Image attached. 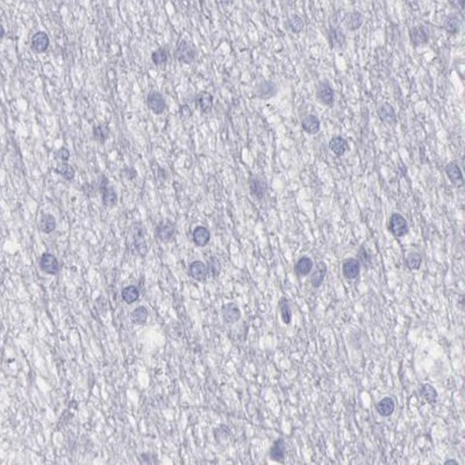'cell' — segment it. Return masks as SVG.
I'll return each mask as SVG.
<instances>
[{
	"label": "cell",
	"instance_id": "26",
	"mask_svg": "<svg viewBox=\"0 0 465 465\" xmlns=\"http://www.w3.org/2000/svg\"><path fill=\"white\" fill-rule=\"evenodd\" d=\"M329 148L337 156H342L349 149L348 142L342 136H334L329 141Z\"/></svg>",
	"mask_w": 465,
	"mask_h": 465
},
{
	"label": "cell",
	"instance_id": "44",
	"mask_svg": "<svg viewBox=\"0 0 465 465\" xmlns=\"http://www.w3.org/2000/svg\"><path fill=\"white\" fill-rule=\"evenodd\" d=\"M4 34H5L4 27H2V25H0V40H1L2 37H4Z\"/></svg>",
	"mask_w": 465,
	"mask_h": 465
},
{
	"label": "cell",
	"instance_id": "28",
	"mask_svg": "<svg viewBox=\"0 0 465 465\" xmlns=\"http://www.w3.org/2000/svg\"><path fill=\"white\" fill-rule=\"evenodd\" d=\"M279 312L280 318H282L283 322L286 324H290L292 321V311L290 307V302L286 298H282L279 301Z\"/></svg>",
	"mask_w": 465,
	"mask_h": 465
},
{
	"label": "cell",
	"instance_id": "29",
	"mask_svg": "<svg viewBox=\"0 0 465 465\" xmlns=\"http://www.w3.org/2000/svg\"><path fill=\"white\" fill-rule=\"evenodd\" d=\"M197 101H198V105H199L200 110H202V112L208 113L209 111L212 110L213 97L211 93H208V92H202V93L198 95V100Z\"/></svg>",
	"mask_w": 465,
	"mask_h": 465
},
{
	"label": "cell",
	"instance_id": "16",
	"mask_svg": "<svg viewBox=\"0 0 465 465\" xmlns=\"http://www.w3.org/2000/svg\"><path fill=\"white\" fill-rule=\"evenodd\" d=\"M192 238L196 246L205 247L208 244L209 240H211V232H209V231L206 227H203V226H198V227L194 228L192 232Z\"/></svg>",
	"mask_w": 465,
	"mask_h": 465
},
{
	"label": "cell",
	"instance_id": "37",
	"mask_svg": "<svg viewBox=\"0 0 465 465\" xmlns=\"http://www.w3.org/2000/svg\"><path fill=\"white\" fill-rule=\"evenodd\" d=\"M108 134H110V129H108L107 125H100L93 128V136L98 142L104 143L106 141Z\"/></svg>",
	"mask_w": 465,
	"mask_h": 465
},
{
	"label": "cell",
	"instance_id": "41",
	"mask_svg": "<svg viewBox=\"0 0 465 465\" xmlns=\"http://www.w3.org/2000/svg\"><path fill=\"white\" fill-rule=\"evenodd\" d=\"M57 157L60 158L62 161L66 162L70 158V151L66 148H60L58 151H57Z\"/></svg>",
	"mask_w": 465,
	"mask_h": 465
},
{
	"label": "cell",
	"instance_id": "38",
	"mask_svg": "<svg viewBox=\"0 0 465 465\" xmlns=\"http://www.w3.org/2000/svg\"><path fill=\"white\" fill-rule=\"evenodd\" d=\"M288 25L293 33H300L302 28H304V21H302V19L298 17V15H292V17L289 19Z\"/></svg>",
	"mask_w": 465,
	"mask_h": 465
},
{
	"label": "cell",
	"instance_id": "43",
	"mask_svg": "<svg viewBox=\"0 0 465 465\" xmlns=\"http://www.w3.org/2000/svg\"><path fill=\"white\" fill-rule=\"evenodd\" d=\"M444 465H460V464H458V462L456 460H448V461H445Z\"/></svg>",
	"mask_w": 465,
	"mask_h": 465
},
{
	"label": "cell",
	"instance_id": "5",
	"mask_svg": "<svg viewBox=\"0 0 465 465\" xmlns=\"http://www.w3.org/2000/svg\"><path fill=\"white\" fill-rule=\"evenodd\" d=\"M176 227L170 220H164L156 227V237L162 242H169L174 237Z\"/></svg>",
	"mask_w": 465,
	"mask_h": 465
},
{
	"label": "cell",
	"instance_id": "33",
	"mask_svg": "<svg viewBox=\"0 0 465 465\" xmlns=\"http://www.w3.org/2000/svg\"><path fill=\"white\" fill-rule=\"evenodd\" d=\"M405 263L406 266L408 267L409 270H418L420 269L422 263V257L421 255L418 253H410L406 256L405 259Z\"/></svg>",
	"mask_w": 465,
	"mask_h": 465
},
{
	"label": "cell",
	"instance_id": "13",
	"mask_svg": "<svg viewBox=\"0 0 465 465\" xmlns=\"http://www.w3.org/2000/svg\"><path fill=\"white\" fill-rule=\"evenodd\" d=\"M269 455L272 461L278 462V463H284L286 456V444L284 438L279 437L278 439H276L275 443L272 444L271 449H270Z\"/></svg>",
	"mask_w": 465,
	"mask_h": 465
},
{
	"label": "cell",
	"instance_id": "7",
	"mask_svg": "<svg viewBox=\"0 0 465 465\" xmlns=\"http://www.w3.org/2000/svg\"><path fill=\"white\" fill-rule=\"evenodd\" d=\"M361 263L356 259H347L342 264V273L347 279L352 280L357 278L361 272Z\"/></svg>",
	"mask_w": 465,
	"mask_h": 465
},
{
	"label": "cell",
	"instance_id": "35",
	"mask_svg": "<svg viewBox=\"0 0 465 465\" xmlns=\"http://www.w3.org/2000/svg\"><path fill=\"white\" fill-rule=\"evenodd\" d=\"M151 59L156 65H158V66L165 65L168 62V50L165 49L164 47L160 48V49H157L156 52L152 53Z\"/></svg>",
	"mask_w": 465,
	"mask_h": 465
},
{
	"label": "cell",
	"instance_id": "36",
	"mask_svg": "<svg viewBox=\"0 0 465 465\" xmlns=\"http://www.w3.org/2000/svg\"><path fill=\"white\" fill-rule=\"evenodd\" d=\"M57 174H59L64 179L66 180H72L73 177H75V169H73L71 165L66 164V163H62L58 164L56 168Z\"/></svg>",
	"mask_w": 465,
	"mask_h": 465
},
{
	"label": "cell",
	"instance_id": "27",
	"mask_svg": "<svg viewBox=\"0 0 465 465\" xmlns=\"http://www.w3.org/2000/svg\"><path fill=\"white\" fill-rule=\"evenodd\" d=\"M56 228V220L52 214H43L41 216L40 221V229L44 234H50L55 231Z\"/></svg>",
	"mask_w": 465,
	"mask_h": 465
},
{
	"label": "cell",
	"instance_id": "8",
	"mask_svg": "<svg viewBox=\"0 0 465 465\" xmlns=\"http://www.w3.org/2000/svg\"><path fill=\"white\" fill-rule=\"evenodd\" d=\"M221 314L222 319H224L226 323H236L237 321L241 319L240 308L237 307V305L232 304V302H229V304L222 306Z\"/></svg>",
	"mask_w": 465,
	"mask_h": 465
},
{
	"label": "cell",
	"instance_id": "25",
	"mask_svg": "<svg viewBox=\"0 0 465 465\" xmlns=\"http://www.w3.org/2000/svg\"><path fill=\"white\" fill-rule=\"evenodd\" d=\"M301 127L307 134H317L320 130V120L315 116H307L301 121Z\"/></svg>",
	"mask_w": 465,
	"mask_h": 465
},
{
	"label": "cell",
	"instance_id": "4",
	"mask_svg": "<svg viewBox=\"0 0 465 465\" xmlns=\"http://www.w3.org/2000/svg\"><path fill=\"white\" fill-rule=\"evenodd\" d=\"M40 267L43 272L48 273V275H57L59 272L58 261L54 255L49 253L43 254L41 256Z\"/></svg>",
	"mask_w": 465,
	"mask_h": 465
},
{
	"label": "cell",
	"instance_id": "14",
	"mask_svg": "<svg viewBox=\"0 0 465 465\" xmlns=\"http://www.w3.org/2000/svg\"><path fill=\"white\" fill-rule=\"evenodd\" d=\"M189 275L192 277L193 279L198 280V282H205L208 276V269H207L206 264L200 262V261H196L191 264L189 267Z\"/></svg>",
	"mask_w": 465,
	"mask_h": 465
},
{
	"label": "cell",
	"instance_id": "30",
	"mask_svg": "<svg viewBox=\"0 0 465 465\" xmlns=\"http://www.w3.org/2000/svg\"><path fill=\"white\" fill-rule=\"evenodd\" d=\"M121 295H122V300L127 304H133L139 299V289L134 285H129L122 290Z\"/></svg>",
	"mask_w": 465,
	"mask_h": 465
},
{
	"label": "cell",
	"instance_id": "42",
	"mask_svg": "<svg viewBox=\"0 0 465 465\" xmlns=\"http://www.w3.org/2000/svg\"><path fill=\"white\" fill-rule=\"evenodd\" d=\"M191 110H190V107L187 106V105H183V106H180V116H181V119H189V117L191 116Z\"/></svg>",
	"mask_w": 465,
	"mask_h": 465
},
{
	"label": "cell",
	"instance_id": "40",
	"mask_svg": "<svg viewBox=\"0 0 465 465\" xmlns=\"http://www.w3.org/2000/svg\"><path fill=\"white\" fill-rule=\"evenodd\" d=\"M358 259H359L358 261H359V263H361V265L363 264V265L368 267L371 264V255L365 250L364 247H361V249H359Z\"/></svg>",
	"mask_w": 465,
	"mask_h": 465
},
{
	"label": "cell",
	"instance_id": "21",
	"mask_svg": "<svg viewBox=\"0 0 465 465\" xmlns=\"http://www.w3.org/2000/svg\"><path fill=\"white\" fill-rule=\"evenodd\" d=\"M378 116L385 123H396L397 116L394 108L390 104L385 103L378 108Z\"/></svg>",
	"mask_w": 465,
	"mask_h": 465
},
{
	"label": "cell",
	"instance_id": "22",
	"mask_svg": "<svg viewBox=\"0 0 465 465\" xmlns=\"http://www.w3.org/2000/svg\"><path fill=\"white\" fill-rule=\"evenodd\" d=\"M313 267H314L313 261H312L310 257L304 256V257H301L297 263H295L294 271L298 276L304 277V276H307L308 273L313 270Z\"/></svg>",
	"mask_w": 465,
	"mask_h": 465
},
{
	"label": "cell",
	"instance_id": "34",
	"mask_svg": "<svg viewBox=\"0 0 465 465\" xmlns=\"http://www.w3.org/2000/svg\"><path fill=\"white\" fill-rule=\"evenodd\" d=\"M421 396L423 397V399L426 401H428L429 404H435L436 399H437V392L434 387L432 386L431 384H425L421 388Z\"/></svg>",
	"mask_w": 465,
	"mask_h": 465
},
{
	"label": "cell",
	"instance_id": "11",
	"mask_svg": "<svg viewBox=\"0 0 465 465\" xmlns=\"http://www.w3.org/2000/svg\"><path fill=\"white\" fill-rule=\"evenodd\" d=\"M445 174L449 177V179L455 186L457 187H462L464 184V179H463V174H462L461 168L458 167L457 163L455 162H450L445 165Z\"/></svg>",
	"mask_w": 465,
	"mask_h": 465
},
{
	"label": "cell",
	"instance_id": "23",
	"mask_svg": "<svg viewBox=\"0 0 465 465\" xmlns=\"http://www.w3.org/2000/svg\"><path fill=\"white\" fill-rule=\"evenodd\" d=\"M100 190L103 191V203L106 207H113L117 203V194L116 190L112 186H110L106 183L105 185L100 186Z\"/></svg>",
	"mask_w": 465,
	"mask_h": 465
},
{
	"label": "cell",
	"instance_id": "1",
	"mask_svg": "<svg viewBox=\"0 0 465 465\" xmlns=\"http://www.w3.org/2000/svg\"><path fill=\"white\" fill-rule=\"evenodd\" d=\"M176 57L180 63H185V64H191L197 57V50L192 44L187 42L185 40H180L179 43L177 44L176 49Z\"/></svg>",
	"mask_w": 465,
	"mask_h": 465
},
{
	"label": "cell",
	"instance_id": "17",
	"mask_svg": "<svg viewBox=\"0 0 465 465\" xmlns=\"http://www.w3.org/2000/svg\"><path fill=\"white\" fill-rule=\"evenodd\" d=\"M49 47V37L44 31H37L31 39V49L36 53H44Z\"/></svg>",
	"mask_w": 465,
	"mask_h": 465
},
{
	"label": "cell",
	"instance_id": "31",
	"mask_svg": "<svg viewBox=\"0 0 465 465\" xmlns=\"http://www.w3.org/2000/svg\"><path fill=\"white\" fill-rule=\"evenodd\" d=\"M130 319H132V322L135 324L145 323L146 319H148V311H146V308L143 307V306H140V307L135 308V310L132 312Z\"/></svg>",
	"mask_w": 465,
	"mask_h": 465
},
{
	"label": "cell",
	"instance_id": "10",
	"mask_svg": "<svg viewBox=\"0 0 465 465\" xmlns=\"http://www.w3.org/2000/svg\"><path fill=\"white\" fill-rule=\"evenodd\" d=\"M145 229L141 224H135L133 226L134 244H135V248H136V250H138V253L141 255L146 254V244L145 241Z\"/></svg>",
	"mask_w": 465,
	"mask_h": 465
},
{
	"label": "cell",
	"instance_id": "19",
	"mask_svg": "<svg viewBox=\"0 0 465 465\" xmlns=\"http://www.w3.org/2000/svg\"><path fill=\"white\" fill-rule=\"evenodd\" d=\"M327 273V265L323 262H319L317 264V267L311 275V284L314 289L320 288L322 285L324 277Z\"/></svg>",
	"mask_w": 465,
	"mask_h": 465
},
{
	"label": "cell",
	"instance_id": "3",
	"mask_svg": "<svg viewBox=\"0 0 465 465\" xmlns=\"http://www.w3.org/2000/svg\"><path fill=\"white\" fill-rule=\"evenodd\" d=\"M317 99L324 106H333L334 90L327 81L321 82L317 88Z\"/></svg>",
	"mask_w": 465,
	"mask_h": 465
},
{
	"label": "cell",
	"instance_id": "20",
	"mask_svg": "<svg viewBox=\"0 0 465 465\" xmlns=\"http://www.w3.org/2000/svg\"><path fill=\"white\" fill-rule=\"evenodd\" d=\"M363 20H364V17H363V15L359 13L358 11L350 12V13L346 14L345 19H343L346 27L348 28L349 30L358 29V28L362 26Z\"/></svg>",
	"mask_w": 465,
	"mask_h": 465
},
{
	"label": "cell",
	"instance_id": "18",
	"mask_svg": "<svg viewBox=\"0 0 465 465\" xmlns=\"http://www.w3.org/2000/svg\"><path fill=\"white\" fill-rule=\"evenodd\" d=\"M394 409H396V404H394V400L392 398L390 397L383 398V399L376 405V410H377L379 415L384 416V418L392 415Z\"/></svg>",
	"mask_w": 465,
	"mask_h": 465
},
{
	"label": "cell",
	"instance_id": "39",
	"mask_svg": "<svg viewBox=\"0 0 465 465\" xmlns=\"http://www.w3.org/2000/svg\"><path fill=\"white\" fill-rule=\"evenodd\" d=\"M207 269H208V272H211L212 277L216 278V277L220 275V272H221V264H220V261L214 256L211 257L208 261V266H207Z\"/></svg>",
	"mask_w": 465,
	"mask_h": 465
},
{
	"label": "cell",
	"instance_id": "32",
	"mask_svg": "<svg viewBox=\"0 0 465 465\" xmlns=\"http://www.w3.org/2000/svg\"><path fill=\"white\" fill-rule=\"evenodd\" d=\"M329 37L333 48H342L343 44H345V34H343V31L341 30L339 27L330 29Z\"/></svg>",
	"mask_w": 465,
	"mask_h": 465
},
{
	"label": "cell",
	"instance_id": "12",
	"mask_svg": "<svg viewBox=\"0 0 465 465\" xmlns=\"http://www.w3.org/2000/svg\"><path fill=\"white\" fill-rule=\"evenodd\" d=\"M409 37L414 46H420V44H425L428 42L429 33L425 26L418 25V26L410 28Z\"/></svg>",
	"mask_w": 465,
	"mask_h": 465
},
{
	"label": "cell",
	"instance_id": "6",
	"mask_svg": "<svg viewBox=\"0 0 465 465\" xmlns=\"http://www.w3.org/2000/svg\"><path fill=\"white\" fill-rule=\"evenodd\" d=\"M250 193L254 198L262 200L266 194V183L262 177L253 176L249 180Z\"/></svg>",
	"mask_w": 465,
	"mask_h": 465
},
{
	"label": "cell",
	"instance_id": "2",
	"mask_svg": "<svg viewBox=\"0 0 465 465\" xmlns=\"http://www.w3.org/2000/svg\"><path fill=\"white\" fill-rule=\"evenodd\" d=\"M388 229L396 237H403L408 232L409 227L406 219L403 215L399 214V213H393L390 218Z\"/></svg>",
	"mask_w": 465,
	"mask_h": 465
},
{
	"label": "cell",
	"instance_id": "9",
	"mask_svg": "<svg viewBox=\"0 0 465 465\" xmlns=\"http://www.w3.org/2000/svg\"><path fill=\"white\" fill-rule=\"evenodd\" d=\"M146 105L155 114H162L165 110V100L160 92H150L146 98Z\"/></svg>",
	"mask_w": 465,
	"mask_h": 465
},
{
	"label": "cell",
	"instance_id": "15",
	"mask_svg": "<svg viewBox=\"0 0 465 465\" xmlns=\"http://www.w3.org/2000/svg\"><path fill=\"white\" fill-rule=\"evenodd\" d=\"M277 91H278V87L271 81H263L257 85V95L262 99H270V98L275 97Z\"/></svg>",
	"mask_w": 465,
	"mask_h": 465
},
{
	"label": "cell",
	"instance_id": "24",
	"mask_svg": "<svg viewBox=\"0 0 465 465\" xmlns=\"http://www.w3.org/2000/svg\"><path fill=\"white\" fill-rule=\"evenodd\" d=\"M461 24H462V19L460 18V15L450 14L444 19L443 26H442V28H443L444 30H447L448 33L456 34L458 33V30H460Z\"/></svg>",
	"mask_w": 465,
	"mask_h": 465
}]
</instances>
